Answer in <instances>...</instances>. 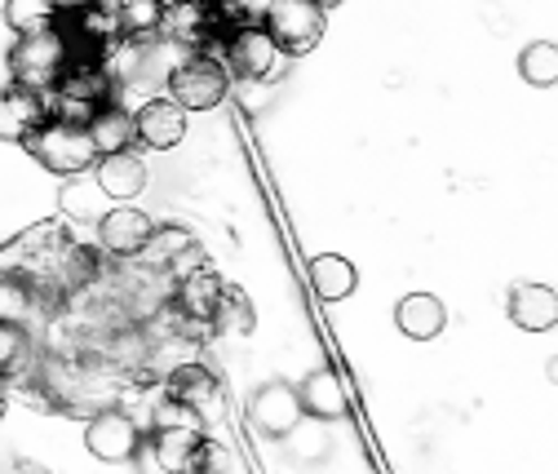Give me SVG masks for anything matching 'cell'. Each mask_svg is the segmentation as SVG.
I'll return each instance as SVG.
<instances>
[{"label":"cell","mask_w":558,"mask_h":474,"mask_svg":"<svg viewBox=\"0 0 558 474\" xmlns=\"http://www.w3.org/2000/svg\"><path fill=\"white\" fill-rule=\"evenodd\" d=\"M173 426H186V430H204V417L191 409V403L173 399L169 390L151 403V430H173Z\"/></svg>","instance_id":"27"},{"label":"cell","mask_w":558,"mask_h":474,"mask_svg":"<svg viewBox=\"0 0 558 474\" xmlns=\"http://www.w3.org/2000/svg\"><path fill=\"white\" fill-rule=\"evenodd\" d=\"M315 5H324V10H337V5H345V0H315Z\"/></svg>","instance_id":"34"},{"label":"cell","mask_w":558,"mask_h":474,"mask_svg":"<svg viewBox=\"0 0 558 474\" xmlns=\"http://www.w3.org/2000/svg\"><path fill=\"white\" fill-rule=\"evenodd\" d=\"M85 129H89V143H94V151L98 156H116V151H129L137 138H133V116L111 98V102H98L94 111H89V120H85Z\"/></svg>","instance_id":"17"},{"label":"cell","mask_w":558,"mask_h":474,"mask_svg":"<svg viewBox=\"0 0 558 474\" xmlns=\"http://www.w3.org/2000/svg\"><path fill=\"white\" fill-rule=\"evenodd\" d=\"M53 23H58V14H53L49 0H5V27H10L14 36L45 32V27H53Z\"/></svg>","instance_id":"25"},{"label":"cell","mask_w":558,"mask_h":474,"mask_svg":"<svg viewBox=\"0 0 558 474\" xmlns=\"http://www.w3.org/2000/svg\"><path fill=\"white\" fill-rule=\"evenodd\" d=\"M36 364V342L23 319L0 315V381H19Z\"/></svg>","instance_id":"20"},{"label":"cell","mask_w":558,"mask_h":474,"mask_svg":"<svg viewBox=\"0 0 558 474\" xmlns=\"http://www.w3.org/2000/svg\"><path fill=\"white\" fill-rule=\"evenodd\" d=\"M506 315H510V324L523 328V332H549V328H558V293H554L549 284L523 280V284L510 289Z\"/></svg>","instance_id":"13"},{"label":"cell","mask_w":558,"mask_h":474,"mask_svg":"<svg viewBox=\"0 0 558 474\" xmlns=\"http://www.w3.org/2000/svg\"><path fill=\"white\" fill-rule=\"evenodd\" d=\"M49 5H53V14H76V10L94 5V0H49Z\"/></svg>","instance_id":"31"},{"label":"cell","mask_w":558,"mask_h":474,"mask_svg":"<svg viewBox=\"0 0 558 474\" xmlns=\"http://www.w3.org/2000/svg\"><path fill=\"white\" fill-rule=\"evenodd\" d=\"M257 23L275 40L279 58H306L324 40V5L315 0H270Z\"/></svg>","instance_id":"3"},{"label":"cell","mask_w":558,"mask_h":474,"mask_svg":"<svg viewBox=\"0 0 558 474\" xmlns=\"http://www.w3.org/2000/svg\"><path fill=\"white\" fill-rule=\"evenodd\" d=\"M519 76L532 89H554L558 85V45L554 40H532L519 53Z\"/></svg>","instance_id":"24"},{"label":"cell","mask_w":558,"mask_h":474,"mask_svg":"<svg viewBox=\"0 0 558 474\" xmlns=\"http://www.w3.org/2000/svg\"><path fill=\"white\" fill-rule=\"evenodd\" d=\"M248 426L262 439H289L302 426V403H298V386L289 381H262L248 399Z\"/></svg>","instance_id":"5"},{"label":"cell","mask_w":558,"mask_h":474,"mask_svg":"<svg viewBox=\"0 0 558 474\" xmlns=\"http://www.w3.org/2000/svg\"><path fill=\"white\" fill-rule=\"evenodd\" d=\"M545 377H549V381H554V386H558V355H554V360H549V364H545Z\"/></svg>","instance_id":"32"},{"label":"cell","mask_w":558,"mask_h":474,"mask_svg":"<svg viewBox=\"0 0 558 474\" xmlns=\"http://www.w3.org/2000/svg\"><path fill=\"white\" fill-rule=\"evenodd\" d=\"M270 5V0H222V23H227V14L235 19V23H257L262 19V10Z\"/></svg>","instance_id":"30"},{"label":"cell","mask_w":558,"mask_h":474,"mask_svg":"<svg viewBox=\"0 0 558 474\" xmlns=\"http://www.w3.org/2000/svg\"><path fill=\"white\" fill-rule=\"evenodd\" d=\"M85 448H89V457H98L107 465L133 461L137 448H143V430H137V422L124 409H98L85 422Z\"/></svg>","instance_id":"7"},{"label":"cell","mask_w":558,"mask_h":474,"mask_svg":"<svg viewBox=\"0 0 558 474\" xmlns=\"http://www.w3.org/2000/svg\"><path fill=\"white\" fill-rule=\"evenodd\" d=\"M94 227H98L102 253H111V257H137V253H143V244H147V235H151V227H156V218L143 214V209H133V205H111Z\"/></svg>","instance_id":"11"},{"label":"cell","mask_w":558,"mask_h":474,"mask_svg":"<svg viewBox=\"0 0 558 474\" xmlns=\"http://www.w3.org/2000/svg\"><path fill=\"white\" fill-rule=\"evenodd\" d=\"M218 297H222V280L214 266L191 270L186 280H173V306L182 324H208L218 311Z\"/></svg>","instance_id":"15"},{"label":"cell","mask_w":558,"mask_h":474,"mask_svg":"<svg viewBox=\"0 0 558 474\" xmlns=\"http://www.w3.org/2000/svg\"><path fill=\"white\" fill-rule=\"evenodd\" d=\"M199 435L204 430H186V426L151 430V439H143V443H147V461L156 465V474H182V461H186V452L195 448Z\"/></svg>","instance_id":"21"},{"label":"cell","mask_w":558,"mask_h":474,"mask_svg":"<svg viewBox=\"0 0 558 474\" xmlns=\"http://www.w3.org/2000/svg\"><path fill=\"white\" fill-rule=\"evenodd\" d=\"M222 49H227V62L222 66H227L235 81H266L275 66H279V49L262 32V23H235L227 32Z\"/></svg>","instance_id":"6"},{"label":"cell","mask_w":558,"mask_h":474,"mask_svg":"<svg viewBox=\"0 0 558 474\" xmlns=\"http://www.w3.org/2000/svg\"><path fill=\"white\" fill-rule=\"evenodd\" d=\"M107 209H111V199H107V191L94 182V173L66 178L62 191H58V214H62L66 222H98Z\"/></svg>","instance_id":"18"},{"label":"cell","mask_w":558,"mask_h":474,"mask_svg":"<svg viewBox=\"0 0 558 474\" xmlns=\"http://www.w3.org/2000/svg\"><path fill=\"white\" fill-rule=\"evenodd\" d=\"M298 403H302V417L341 422L345 413H351V390H345V381L332 364H319L315 373H306L298 381Z\"/></svg>","instance_id":"8"},{"label":"cell","mask_w":558,"mask_h":474,"mask_svg":"<svg viewBox=\"0 0 558 474\" xmlns=\"http://www.w3.org/2000/svg\"><path fill=\"white\" fill-rule=\"evenodd\" d=\"M94 182L107 191L111 205H129V199H137V195L147 191V165H143V156H133V151L98 156Z\"/></svg>","instance_id":"14"},{"label":"cell","mask_w":558,"mask_h":474,"mask_svg":"<svg viewBox=\"0 0 558 474\" xmlns=\"http://www.w3.org/2000/svg\"><path fill=\"white\" fill-rule=\"evenodd\" d=\"M191 244H195V235L186 227L160 222V227H151V235H147V244H143V253H137V257H143L151 270H169L178 262V253L191 248Z\"/></svg>","instance_id":"23"},{"label":"cell","mask_w":558,"mask_h":474,"mask_svg":"<svg viewBox=\"0 0 558 474\" xmlns=\"http://www.w3.org/2000/svg\"><path fill=\"white\" fill-rule=\"evenodd\" d=\"M182 474H231V452L218 439H195V448L182 461Z\"/></svg>","instance_id":"28"},{"label":"cell","mask_w":558,"mask_h":474,"mask_svg":"<svg viewBox=\"0 0 558 474\" xmlns=\"http://www.w3.org/2000/svg\"><path fill=\"white\" fill-rule=\"evenodd\" d=\"M23 147L32 151V160H36L40 169H49V173H58V178L94 173V165H98V151H94V143H89V129L76 124V120H58V116H49Z\"/></svg>","instance_id":"1"},{"label":"cell","mask_w":558,"mask_h":474,"mask_svg":"<svg viewBox=\"0 0 558 474\" xmlns=\"http://www.w3.org/2000/svg\"><path fill=\"white\" fill-rule=\"evenodd\" d=\"M94 5H107V10H116V5H120V0H94Z\"/></svg>","instance_id":"35"},{"label":"cell","mask_w":558,"mask_h":474,"mask_svg":"<svg viewBox=\"0 0 558 474\" xmlns=\"http://www.w3.org/2000/svg\"><path fill=\"white\" fill-rule=\"evenodd\" d=\"M227 85H231L227 66L208 53H186L169 72V98L182 111H214L227 98Z\"/></svg>","instance_id":"4"},{"label":"cell","mask_w":558,"mask_h":474,"mask_svg":"<svg viewBox=\"0 0 558 474\" xmlns=\"http://www.w3.org/2000/svg\"><path fill=\"white\" fill-rule=\"evenodd\" d=\"M204 266H208V253H204V244L195 240L191 248H182V253H178V262L169 266V276H173V280H186L191 270H204Z\"/></svg>","instance_id":"29"},{"label":"cell","mask_w":558,"mask_h":474,"mask_svg":"<svg viewBox=\"0 0 558 474\" xmlns=\"http://www.w3.org/2000/svg\"><path fill=\"white\" fill-rule=\"evenodd\" d=\"M66 58H72V40H66V32L53 23V27H45V32L19 36V40L10 45V58H5V62H10L14 85H27V89H36V94H49V89L58 85V76H62Z\"/></svg>","instance_id":"2"},{"label":"cell","mask_w":558,"mask_h":474,"mask_svg":"<svg viewBox=\"0 0 558 474\" xmlns=\"http://www.w3.org/2000/svg\"><path fill=\"white\" fill-rule=\"evenodd\" d=\"M165 390H169L173 399L191 403V409H195L199 417L218 413V403H222V377H218L214 368H208L204 360H182V364L165 377Z\"/></svg>","instance_id":"12"},{"label":"cell","mask_w":558,"mask_h":474,"mask_svg":"<svg viewBox=\"0 0 558 474\" xmlns=\"http://www.w3.org/2000/svg\"><path fill=\"white\" fill-rule=\"evenodd\" d=\"M133 138L151 147V151H169L186 138V111L173 98H147L143 107L133 111Z\"/></svg>","instance_id":"10"},{"label":"cell","mask_w":558,"mask_h":474,"mask_svg":"<svg viewBox=\"0 0 558 474\" xmlns=\"http://www.w3.org/2000/svg\"><path fill=\"white\" fill-rule=\"evenodd\" d=\"M5 409H10V390H5V381H0V417H5Z\"/></svg>","instance_id":"33"},{"label":"cell","mask_w":558,"mask_h":474,"mask_svg":"<svg viewBox=\"0 0 558 474\" xmlns=\"http://www.w3.org/2000/svg\"><path fill=\"white\" fill-rule=\"evenodd\" d=\"M208 324H218V328H231V332H253V302L244 289L235 284H222V297H218V311Z\"/></svg>","instance_id":"26"},{"label":"cell","mask_w":558,"mask_h":474,"mask_svg":"<svg viewBox=\"0 0 558 474\" xmlns=\"http://www.w3.org/2000/svg\"><path fill=\"white\" fill-rule=\"evenodd\" d=\"M395 328L412 342H435L448 328V306L435 293H408L395 302Z\"/></svg>","instance_id":"16"},{"label":"cell","mask_w":558,"mask_h":474,"mask_svg":"<svg viewBox=\"0 0 558 474\" xmlns=\"http://www.w3.org/2000/svg\"><path fill=\"white\" fill-rule=\"evenodd\" d=\"M160 23H165V0H120L116 5L120 40H151Z\"/></svg>","instance_id":"22"},{"label":"cell","mask_w":558,"mask_h":474,"mask_svg":"<svg viewBox=\"0 0 558 474\" xmlns=\"http://www.w3.org/2000/svg\"><path fill=\"white\" fill-rule=\"evenodd\" d=\"M311 289L324 302H345L360 289V270H355L351 257H341V253H319V257H311Z\"/></svg>","instance_id":"19"},{"label":"cell","mask_w":558,"mask_h":474,"mask_svg":"<svg viewBox=\"0 0 558 474\" xmlns=\"http://www.w3.org/2000/svg\"><path fill=\"white\" fill-rule=\"evenodd\" d=\"M49 120V98L27 89V85H5L0 89V143H27L32 133Z\"/></svg>","instance_id":"9"}]
</instances>
